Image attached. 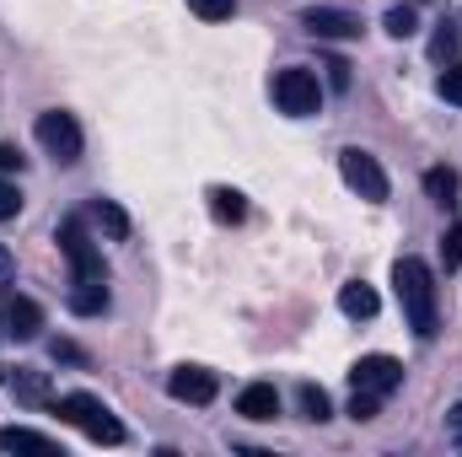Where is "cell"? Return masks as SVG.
<instances>
[{"instance_id":"cell-11","label":"cell","mask_w":462,"mask_h":457,"mask_svg":"<svg viewBox=\"0 0 462 457\" xmlns=\"http://www.w3.org/2000/svg\"><path fill=\"white\" fill-rule=\"evenodd\" d=\"M5 334L22 340V344L38 340V334H43V307H38L32 296H16V302L5 307Z\"/></svg>"},{"instance_id":"cell-27","label":"cell","mask_w":462,"mask_h":457,"mask_svg":"<svg viewBox=\"0 0 462 457\" xmlns=\"http://www.w3.org/2000/svg\"><path fill=\"white\" fill-rule=\"evenodd\" d=\"M49 355H54V360H70V366H87V350H81V344H70V340H54V344H49Z\"/></svg>"},{"instance_id":"cell-29","label":"cell","mask_w":462,"mask_h":457,"mask_svg":"<svg viewBox=\"0 0 462 457\" xmlns=\"http://www.w3.org/2000/svg\"><path fill=\"white\" fill-rule=\"evenodd\" d=\"M323 70H328V81H334L339 92L349 87V65H345V60H323Z\"/></svg>"},{"instance_id":"cell-20","label":"cell","mask_w":462,"mask_h":457,"mask_svg":"<svg viewBox=\"0 0 462 457\" xmlns=\"http://www.w3.org/2000/svg\"><path fill=\"white\" fill-rule=\"evenodd\" d=\"M382 27H387L393 38H414V33H420V11H414V5H393Z\"/></svg>"},{"instance_id":"cell-15","label":"cell","mask_w":462,"mask_h":457,"mask_svg":"<svg viewBox=\"0 0 462 457\" xmlns=\"http://www.w3.org/2000/svg\"><path fill=\"white\" fill-rule=\"evenodd\" d=\"M339 307H345V318H376V291L365 280H349L339 291Z\"/></svg>"},{"instance_id":"cell-18","label":"cell","mask_w":462,"mask_h":457,"mask_svg":"<svg viewBox=\"0 0 462 457\" xmlns=\"http://www.w3.org/2000/svg\"><path fill=\"white\" fill-rule=\"evenodd\" d=\"M425 194H430L436 205H457V173H452V167H430V173H425Z\"/></svg>"},{"instance_id":"cell-12","label":"cell","mask_w":462,"mask_h":457,"mask_svg":"<svg viewBox=\"0 0 462 457\" xmlns=\"http://www.w3.org/2000/svg\"><path fill=\"white\" fill-rule=\"evenodd\" d=\"M70 312H81V318H97V312H108V280L70 285Z\"/></svg>"},{"instance_id":"cell-2","label":"cell","mask_w":462,"mask_h":457,"mask_svg":"<svg viewBox=\"0 0 462 457\" xmlns=\"http://www.w3.org/2000/svg\"><path fill=\"white\" fill-rule=\"evenodd\" d=\"M54 415L65 420V425H76L87 442H97V447H118L124 442V425L114 420V409L103 404V398H92V393H60L54 398Z\"/></svg>"},{"instance_id":"cell-33","label":"cell","mask_w":462,"mask_h":457,"mask_svg":"<svg viewBox=\"0 0 462 457\" xmlns=\"http://www.w3.org/2000/svg\"><path fill=\"white\" fill-rule=\"evenodd\" d=\"M0 382H5V377H0Z\"/></svg>"},{"instance_id":"cell-7","label":"cell","mask_w":462,"mask_h":457,"mask_svg":"<svg viewBox=\"0 0 462 457\" xmlns=\"http://www.w3.org/2000/svg\"><path fill=\"white\" fill-rule=\"evenodd\" d=\"M398 382H403V366H398L393 355H360V360L349 366V387H360V393L387 398Z\"/></svg>"},{"instance_id":"cell-13","label":"cell","mask_w":462,"mask_h":457,"mask_svg":"<svg viewBox=\"0 0 462 457\" xmlns=\"http://www.w3.org/2000/svg\"><path fill=\"white\" fill-rule=\"evenodd\" d=\"M0 452H54V442L43 431H27V425H5L0 431Z\"/></svg>"},{"instance_id":"cell-28","label":"cell","mask_w":462,"mask_h":457,"mask_svg":"<svg viewBox=\"0 0 462 457\" xmlns=\"http://www.w3.org/2000/svg\"><path fill=\"white\" fill-rule=\"evenodd\" d=\"M22 167H27V156H22L16 145H5V140H0V173H22Z\"/></svg>"},{"instance_id":"cell-22","label":"cell","mask_w":462,"mask_h":457,"mask_svg":"<svg viewBox=\"0 0 462 457\" xmlns=\"http://www.w3.org/2000/svg\"><path fill=\"white\" fill-rule=\"evenodd\" d=\"M376 415H382V398L355 387V398H349V420H360V425H365V420H376Z\"/></svg>"},{"instance_id":"cell-10","label":"cell","mask_w":462,"mask_h":457,"mask_svg":"<svg viewBox=\"0 0 462 457\" xmlns=\"http://www.w3.org/2000/svg\"><path fill=\"white\" fill-rule=\"evenodd\" d=\"M236 415L263 425V420H274V415H280V393H274L269 382H247V387L236 393Z\"/></svg>"},{"instance_id":"cell-32","label":"cell","mask_w":462,"mask_h":457,"mask_svg":"<svg viewBox=\"0 0 462 457\" xmlns=\"http://www.w3.org/2000/svg\"><path fill=\"white\" fill-rule=\"evenodd\" d=\"M0 334H5V312H0Z\"/></svg>"},{"instance_id":"cell-24","label":"cell","mask_w":462,"mask_h":457,"mask_svg":"<svg viewBox=\"0 0 462 457\" xmlns=\"http://www.w3.org/2000/svg\"><path fill=\"white\" fill-rule=\"evenodd\" d=\"M441 264H447V269H457L462 264V221L457 227H447V237H441Z\"/></svg>"},{"instance_id":"cell-23","label":"cell","mask_w":462,"mask_h":457,"mask_svg":"<svg viewBox=\"0 0 462 457\" xmlns=\"http://www.w3.org/2000/svg\"><path fill=\"white\" fill-rule=\"evenodd\" d=\"M189 11L205 16V22H226L231 11H236V0H189Z\"/></svg>"},{"instance_id":"cell-5","label":"cell","mask_w":462,"mask_h":457,"mask_svg":"<svg viewBox=\"0 0 462 457\" xmlns=\"http://www.w3.org/2000/svg\"><path fill=\"white\" fill-rule=\"evenodd\" d=\"M38 145L60 162V167H76L81 162V124L70 114H60V108H49V114H38Z\"/></svg>"},{"instance_id":"cell-21","label":"cell","mask_w":462,"mask_h":457,"mask_svg":"<svg viewBox=\"0 0 462 457\" xmlns=\"http://www.w3.org/2000/svg\"><path fill=\"white\" fill-rule=\"evenodd\" d=\"M457 43H462V33L452 27V22H441V27L430 33V60H441V65H447V60L457 54Z\"/></svg>"},{"instance_id":"cell-6","label":"cell","mask_w":462,"mask_h":457,"mask_svg":"<svg viewBox=\"0 0 462 457\" xmlns=\"http://www.w3.org/2000/svg\"><path fill=\"white\" fill-rule=\"evenodd\" d=\"M339 173H345V183L360 194V200H371V205H382V200H387V173H382V162H376L371 151L349 145L345 156H339Z\"/></svg>"},{"instance_id":"cell-30","label":"cell","mask_w":462,"mask_h":457,"mask_svg":"<svg viewBox=\"0 0 462 457\" xmlns=\"http://www.w3.org/2000/svg\"><path fill=\"white\" fill-rule=\"evenodd\" d=\"M11 275H16V258H11V247H5V242H0V285H5V280H11Z\"/></svg>"},{"instance_id":"cell-8","label":"cell","mask_w":462,"mask_h":457,"mask_svg":"<svg viewBox=\"0 0 462 457\" xmlns=\"http://www.w3.org/2000/svg\"><path fill=\"white\" fill-rule=\"evenodd\" d=\"M167 393H172L178 404H216V393H221V377H216L210 366H172V377H167Z\"/></svg>"},{"instance_id":"cell-3","label":"cell","mask_w":462,"mask_h":457,"mask_svg":"<svg viewBox=\"0 0 462 457\" xmlns=\"http://www.w3.org/2000/svg\"><path fill=\"white\" fill-rule=\"evenodd\" d=\"M60 253L70 258V285L108 280L103 253H97V242H92V231H87V221H81V216H65V221H60Z\"/></svg>"},{"instance_id":"cell-4","label":"cell","mask_w":462,"mask_h":457,"mask_svg":"<svg viewBox=\"0 0 462 457\" xmlns=\"http://www.w3.org/2000/svg\"><path fill=\"white\" fill-rule=\"evenodd\" d=\"M274 103H280L291 118H312L318 108H323V87H318L312 70L285 65V70H274Z\"/></svg>"},{"instance_id":"cell-17","label":"cell","mask_w":462,"mask_h":457,"mask_svg":"<svg viewBox=\"0 0 462 457\" xmlns=\"http://www.w3.org/2000/svg\"><path fill=\"white\" fill-rule=\"evenodd\" d=\"M11 387H16V398H22L27 409L49 404V377H43V371H27V366H22V371L11 377Z\"/></svg>"},{"instance_id":"cell-9","label":"cell","mask_w":462,"mask_h":457,"mask_svg":"<svg viewBox=\"0 0 462 457\" xmlns=\"http://www.w3.org/2000/svg\"><path fill=\"white\" fill-rule=\"evenodd\" d=\"M301 27H307L312 38H360V22H355L349 11H334V5H312V11L301 16Z\"/></svg>"},{"instance_id":"cell-14","label":"cell","mask_w":462,"mask_h":457,"mask_svg":"<svg viewBox=\"0 0 462 457\" xmlns=\"http://www.w3.org/2000/svg\"><path fill=\"white\" fill-rule=\"evenodd\" d=\"M210 210H216V221H247V194H236V189H226V183H216L210 189Z\"/></svg>"},{"instance_id":"cell-31","label":"cell","mask_w":462,"mask_h":457,"mask_svg":"<svg viewBox=\"0 0 462 457\" xmlns=\"http://www.w3.org/2000/svg\"><path fill=\"white\" fill-rule=\"evenodd\" d=\"M452 431H462V404L452 409Z\"/></svg>"},{"instance_id":"cell-1","label":"cell","mask_w":462,"mask_h":457,"mask_svg":"<svg viewBox=\"0 0 462 457\" xmlns=\"http://www.w3.org/2000/svg\"><path fill=\"white\" fill-rule=\"evenodd\" d=\"M393 291H398V307H403V323L414 329V340H436L441 329V307H436V275L425 258H398L393 264Z\"/></svg>"},{"instance_id":"cell-19","label":"cell","mask_w":462,"mask_h":457,"mask_svg":"<svg viewBox=\"0 0 462 457\" xmlns=\"http://www.w3.org/2000/svg\"><path fill=\"white\" fill-rule=\"evenodd\" d=\"M296 404H301V420H312V425H323L334 409H328V393L323 387H312V382H301L296 387Z\"/></svg>"},{"instance_id":"cell-26","label":"cell","mask_w":462,"mask_h":457,"mask_svg":"<svg viewBox=\"0 0 462 457\" xmlns=\"http://www.w3.org/2000/svg\"><path fill=\"white\" fill-rule=\"evenodd\" d=\"M16 210H22V189H16V183H5V178H0V221H11V216H16Z\"/></svg>"},{"instance_id":"cell-25","label":"cell","mask_w":462,"mask_h":457,"mask_svg":"<svg viewBox=\"0 0 462 457\" xmlns=\"http://www.w3.org/2000/svg\"><path fill=\"white\" fill-rule=\"evenodd\" d=\"M441 98L462 108V65H447V70H441Z\"/></svg>"},{"instance_id":"cell-16","label":"cell","mask_w":462,"mask_h":457,"mask_svg":"<svg viewBox=\"0 0 462 457\" xmlns=\"http://www.w3.org/2000/svg\"><path fill=\"white\" fill-rule=\"evenodd\" d=\"M92 227L103 231V237H114V242H124L129 237V216L118 210L114 200H92Z\"/></svg>"}]
</instances>
